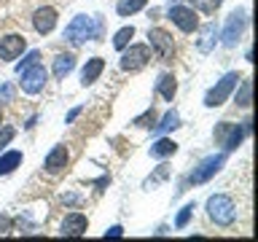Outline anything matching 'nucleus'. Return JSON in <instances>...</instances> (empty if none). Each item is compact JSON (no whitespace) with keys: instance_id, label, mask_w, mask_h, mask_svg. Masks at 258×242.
<instances>
[{"instance_id":"423d86ee","label":"nucleus","mask_w":258,"mask_h":242,"mask_svg":"<svg viewBox=\"0 0 258 242\" xmlns=\"http://www.w3.org/2000/svg\"><path fill=\"white\" fill-rule=\"evenodd\" d=\"M148 38H151V48L156 51V56L161 62H169L175 56V43H172V35H169L167 30L156 27V30L148 32Z\"/></svg>"},{"instance_id":"9d476101","label":"nucleus","mask_w":258,"mask_h":242,"mask_svg":"<svg viewBox=\"0 0 258 242\" xmlns=\"http://www.w3.org/2000/svg\"><path fill=\"white\" fill-rule=\"evenodd\" d=\"M242 30H245V14L234 11L223 30V46H237V40L242 38Z\"/></svg>"},{"instance_id":"2f4dec72","label":"nucleus","mask_w":258,"mask_h":242,"mask_svg":"<svg viewBox=\"0 0 258 242\" xmlns=\"http://www.w3.org/2000/svg\"><path fill=\"white\" fill-rule=\"evenodd\" d=\"M121 234H124V229H121V226H110L105 237H121Z\"/></svg>"},{"instance_id":"f704fd0d","label":"nucleus","mask_w":258,"mask_h":242,"mask_svg":"<svg viewBox=\"0 0 258 242\" xmlns=\"http://www.w3.org/2000/svg\"><path fill=\"white\" fill-rule=\"evenodd\" d=\"M0 124H3V110H0Z\"/></svg>"},{"instance_id":"f257e3e1","label":"nucleus","mask_w":258,"mask_h":242,"mask_svg":"<svg viewBox=\"0 0 258 242\" xmlns=\"http://www.w3.org/2000/svg\"><path fill=\"white\" fill-rule=\"evenodd\" d=\"M100 35V19H92V16H76L68 27H64V40H70L73 46H81L89 38Z\"/></svg>"},{"instance_id":"ddd939ff","label":"nucleus","mask_w":258,"mask_h":242,"mask_svg":"<svg viewBox=\"0 0 258 242\" xmlns=\"http://www.w3.org/2000/svg\"><path fill=\"white\" fill-rule=\"evenodd\" d=\"M24 51V35H6L0 40V56H3L6 62L16 59Z\"/></svg>"},{"instance_id":"f3484780","label":"nucleus","mask_w":258,"mask_h":242,"mask_svg":"<svg viewBox=\"0 0 258 242\" xmlns=\"http://www.w3.org/2000/svg\"><path fill=\"white\" fill-rule=\"evenodd\" d=\"M175 151H177V143L169 140V137H161V140H156L151 145V156L153 159H167V156H172Z\"/></svg>"},{"instance_id":"f03ea898","label":"nucleus","mask_w":258,"mask_h":242,"mask_svg":"<svg viewBox=\"0 0 258 242\" xmlns=\"http://www.w3.org/2000/svg\"><path fill=\"white\" fill-rule=\"evenodd\" d=\"M207 215L213 218L218 226H229V223H234V218H237V207H234L231 197L215 194V197L207 199Z\"/></svg>"},{"instance_id":"a211bd4d","label":"nucleus","mask_w":258,"mask_h":242,"mask_svg":"<svg viewBox=\"0 0 258 242\" xmlns=\"http://www.w3.org/2000/svg\"><path fill=\"white\" fill-rule=\"evenodd\" d=\"M156 92H159L161 97H164V100L172 102V97H175V92H177V84H175V78L169 76V73H161V76H159Z\"/></svg>"},{"instance_id":"1a4fd4ad","label":"nucleus","mask_w":258,"mask_h":242,"mask_svg":"<svg viewBox=\"0 0 258 242\" xmlns=\"http://www.w3.org/2000/svg\"><path fill=\"white\" fill-rule=\"evenodd\" d=\"M169 19H172L183 32H194L199 30V16L197 8H185V6H169Z\"/></svg>"},{"instance_id":"7ed1b4c3","label":"nucleus","mask_w":258,"mask_h":242,"mask_svg":"<svg viewBox=\"0 0 258 242\" xmlns=\"http://www.w3.org/2000/svg\"><path fill=\"white\" fill-rule=\"evenodd\" d=\"M250 129H253V127H250V121H245L242 127H239V124H229V121H223V124L215 129V140L221 143L226 151H234V148H237V145L242 143V137L250 132Z\"/></svg>"},{"instance_id":"412c9836","label":"nucleus","mask_w":258,"mask_h":242,"mask_svg":"<svg viewBox=\"0 0 258 242\" xmlns=\"http://www.w3.org/2000/svg\"><path fill=\"white\" fill-rule=\"evenodd\" d=\"M145 3H148V0H121L116 6V11H118V16H132V14L140 11V8H145Z\"/></svg>"},{"instance_id":"72a5a7b5","label":"nucleus","mask_w":258,"mask_h":242,"mask_svg":"<svg viewBox=\"0 0 258 242\" xmlns=\"http://www.w3.org/2000/svg\"><path fill=\"white\" fill-rule=\"evenodd\" d=\"M8 226V218H0V229H6Z\"/></svg>"},{"instance_id":"6e6552de","label":"nucleus","mask_w":258,"mask_h":242,"mask_svg":"<svg viewBox=\"0 0 258 242\" xmlns=\"http://www.w3.org/2000/svg\"><path fill=\"white\" fill-rule=\"evenodd\" d=\"M223 164H226V153H218V156H207V159L202 161V164L188 175V183H205V180H210V177H213Z\"/></svg>"},{"instance_id":"f8f14e48","label":"nucleus","mask_w":258,"mask_h":242,"mask_svg":"<svg viewBox=\"0 0 258 242\" xmlns=\"http://www.w3.org/2000/svg\"><path fill=\"white\" fill-rule=\"evenodd\" d=\"M32 27H35L40 35H48L54 27H56V11L54 8H38L35 11V16H32Z\"/></svg>"},{"instance_id":"aec40b11","label":"nucleus","mask_w":258,"mask_h":242,"mask_svg":"<svg viewBox=\"0 0 258 242\" xmlns=\"http://www.w3.org/2000/svg\"><path fill=\"white\" fill-rule=\"evenodd\" d=\"M19 164H22V153H19V151H8L6 156H0V175L14 172Z\"/></svg>"},{"instance_id":"b1692460","label":"nucleus","mask_w":258,"mask_h":242,"mask_svg":"<svg viewBox=\"0 0 258 242\" xmlns=\"http://www.w3.org/2000/svg\"><path fill=\"white\" fill-rule=\"evenodd\" d=\"M188 3L194 8H199V11H205V14H215L218 8H221L223 0H188Z\"/></svg>"},{"instance_id":"a878e982","label":"nucleus","mask_w":258,"mask_h":242,"mask_svg":"<svg viewBox=\"0 0 258 242\" xmlns=\"http://www.w3.org/2000/svg\"><path fill=\"white\" fill-rule=\"evenodd\" d=\"M250 81H242V89H239V94H237V105L239 108H250Z\"/></svg>"},{"instance_id":"5701e85b","label":"nucleus","mask_w":258,"mask_h":242,"mask_svg":"<svg viewBox=\"0 0 258 242\" xmlns=\"http://www.w3.org/2000/svg\"><path fill=\"white\" fill-rule=\"evenodd\" d=\"M135 35V27H121L118 32H116V38H113V46L118 48V51H124V48L129 46V38Z\"/></svg>"},{"instance_id":"9b49d317","label":"nucleus","mask_w":258,"mask_h":242,"mask_svg":"<svg viewBox=\"0 0 258 242\" xmlns=\"http://www.w3.org/2000/svg\"><path fill=\"white\" fill-rule=\"evenodd\" d=\"M86 226H89L86 215H81V213L64 215V221H62V237H84Z\"/></svg>"},{"instance_id":"473e14b6","label":"nucleus","mask_w":258,"mask_h":242,"mask_svg":"<svg viewBox=\"0 0 258 242\" xmlns=\"http://www.w3.org/2000/svg\"><path fill=\"white\" fill-rule=\"evenodd\" d=\"M81 110H84V108H73V110L68 113V124H70V121H76V118L81 116Z\"/></svg>"},{"instance_id":"7c9ffc66","label":"nucleus","mask_w":258,"mask_h":242,"mask_svg":"<svg viewBox=\"0 0 258 242\" xmlns=\"http://www.w3.org/2000/svg\"><path fill=\"white\" fill-rule=\"evenodd\" d=\"M11 97H14V89L8 86V84H3V86H0V100H3V102H11Z\"/></svg>"},{"instance_id":"4468645a","label":"nucleus","mask_w":258,"mask_h":242,"mask_svg":"<svg viewBox=\"0 0 258 242\" xmlns=\"http://www.w3.org/2000/svg\"><path fill=\"white\" fill-rule=\"evenodd\" d=\"M68 161H70V153L64 145H56V148L46 156V172L48 175H56V172H62L64 167H68Z\"/></svg>"},{"instance_id":"6ab92c4d","label":"nucleus","mask_w":258,"mask_h":242,"mask_svg":"<svg viewBox=\"0 0 258 242\" xmlns=\"http://www.w3.org/2000/svg\"><path fill=\"white\" fill-rule=\"evenodd\" d=\"M73 68H76V56H73V54H59L54 59V76L56 78H64Z\"/></svg>"},{"instance_id":"0eeeda50","label":"nucleus","mask_w":258,"mask_h":242,"mask_svg":"<svg viewBox=\"0 0 258 242\" xmlns=\"http://www.w3.org/2000/svg\"><path fill=\"white\" fill-rule=\"evenodd\" d=\"M151 59V48L148 46H143V43H137V46H129L124 56H121V70H126V73H135V70H140L145 68Z\"/></svg>"},{"instance_id":"cd10ccee","label":"nucleus","mask_w":258,"mask_h":242,"mask_svg":"<svg viewBox=\"0 0 258 242\" xmlns=\"http://www.w3.org/2000/svg\"><path fill=\"white\" fill-rule=\"evenodd\" d=\"M40 59V54L38 51H30L27 56H24V59L19 62V65H16V73H22V70H27V68H32V65H35Z\"/></svg>"},{"instance_id":"dca6fc26","label":"nucleus","mask_w":258,"mask_h":242,"mask_svg":"<svg viewBox=\"0 0 258 242\" xmlns=\"http://www.w3.org/2000/svg\"><path fill=\"white\" fill-rule=\"evenodd\" d=\"M102 70H105V62L100 59V56H92V59L86 62V68L81 70V84H84V86L94 84V81L102 76Z\"/></svg>"},{"instance_id":"20e7f679","label":"nucleus","mask_w":258,"mask_h":242,"mask_svg":"<svg viewBox=\"0 0 258 242\" xmlns=\"http://www.w3.org/2000/svg\"><path fill=\"white\" fill-rule=\"evenodd\" d=\"M237 84H239V76H237V73H226V76L207 92L205 105H207V108H218V105H223L226 100H229V94L237 89Z\"/></svg>"},{"instance_id":"2eb2a0df","label":"nucleus","mask_w":258,"mask_h":242,"mask_svg":"<svg viewBox=\"0 0 258 242\" xmlns=\"http://www.w3.org/2000/svg\"><path fill=\"white\" fill-rule=\"evenodd\" d=\"M215 40H218V24L215 22H207L205 27L199 30V51L202 54H207V51H213V46H215Z\"/></svg>"},{"instance_id":"c85d7f7f","label":"nucleus","mask_w":258,"mask_h":242,"mask_svg":"<svg viewBox=\"0 0 258 242\" xmlns=\"http://www.w3.org/2000/svg\"><path fill=\"white\" fill-rule=\"evenodd\" d=\"M148 121L153 124V110H145L143 116H137L135 118V127H148Z\"/></svg>"},{"instance_id":"393cba45","label":"nucleus","mask_w":258,"mask_h":242,"mask_svg":"<svg viewBox=\"0 0 258 242\" xmlns=\"http://www.w3.org/2000/svg\"><path fill=\"white\" fill-rule=\"evenodd\" d=\"M191 215H194V205H185L180 213H177L175 226H177V229H185V226H188V221H191Z\"/></svg>"},{"instance_id":"c756f323","label":"nucleus","mask_w":258,"mask_h":242,"mask_svg":"<svg viewBox=\"0 0 258 242\" xmlns=\"http://www.w3.org/2000/svg\"><path fill=\"white\" fill-rule=\"evenodd\" d=\"M11 137H14V127H3V132H0V148L11 143Z\"/></svg>"},{"instance_id":"4be33fe9","label":"nucleus","mask_w":258,"mask_h":242,"mask_svg":"<svg viewBox=\"0 0 258 242\" xmlns=\"http://www.w3.org/2000/svg\"><path fill=\"white\" fill-rule=\"evenodd\" d=\"M175 127H180V116H177L175 110H169V113H164V118L156 124V135L169 132V129H175Z\"/></svg>"},{"instance_id":"39448f33","label":"nucleus","mask_w":258,"mask_h":242,"mask_svg":"<svg viewBox=\"0 0 258 242\" xmlns=\"http://www.w3.org/2000/svg\"><path fill=\"white\" fill-rule=\"evenodd\" d=\"M19 76H22V92H24V94H38L40 89L46 86V78H48V73H46V68H43L40 62H35L32 68L22 70Z\"/></svg>"},{"instance_id":"bb28decb","label":"nucleus","mask_w":258,"mask_h":242,"mask_svg":"<svg viewBox=\"0 0 258 242\" xmlns=\"http://www.w3.org/2000/svg\"><path fill=\"white\" fill-rule=\"evenodd\" d=\"M167 175H169V167H167V164H161V167L156 169V172H153V175L148 177V180H145V186H148V189H153V186H156V183H161Z\"/></svg>"}]
</instances>
